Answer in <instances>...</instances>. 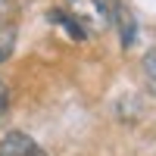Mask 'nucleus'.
<instances>
[{
    "label": "nucleus",
    "instance_id": "nucleus-1",
    "mask_svg": "<svg viewBox=\"0 0 156 156\" xmlns=\"http://www.w3.org/2000/svg\"><path fill=\"white\" fill-rule=\"evenodd\" d=\"M66 12L84 31H103L112 22L109 0H66Z\"/></svg>",
    "mask_w": 156,
    "mask_h": 156
},
{
    "label": "nucleus",
    "instance_id": "nucleus-2",
    "mask_svg": "<svg viewBox=\"0 0 156 156\" xmlns=\"http://www.w3.org/2000/svg\"><path fill=\"white\" fill-rule=\"evenodd\" d=\"M0 156H47V153L37 147L28 134L9 131V134L0 137Z\"/></svg>",
    "mask_w": 156,
    "mask_h": 156
},
{
    "label": "nucleus",
    "instance_id": "nucleus-3",
    "mask_svg": "<svg viewBox=\"0 0 156 156\" xmlns=\"http://www.w3.org/2000/svg\"><path fill=\"white\" fill-rule=\"evenodd\" d=\"M16 41H19V28L12 19H0V66L12 56L16 50Z\"/></svg>",
    "mask_w": 156,
    "mask_h": 156
},
{
    "label": "nucleus",
    "instance_id": "nucleus-4",
    "mask_svg": "<svg viewBox=\"0 0 156 156\" xmlns=\"http://www.w3.org/2000/svg\"><path fill=\"white\" fill-rule=\"evenodd\" d=\"M115 19H119V28H122V44L125 47H131V41H134V19L131 16H128V9L125 6H119V9H115Z\"/></svg>",
    "mask_w": 156,
    "mask_h": 156
},
{
    "label": "nucleus",
    "instance_id": "nucleus-5",
    "mask_svg": "<svg viewBox=\"0 0 156 156\" xmlns=\"http://www.w3.org/2000/svg\"><path fill=\"white\" fill-rule=\"evenodd\" d=\"M22 6H25V0H0V16H3V19H12Z\"/></svg>",
    "mask_w": 156,
    "mask_h": 156
},
{
    "label": "nucleus",
    "instance_id": "nucleus-6",
    "mask_svg": "<svg viewBox=\"0 0 156 156\" xmlns=\"http://www.w3.org/2000/svg\"><path fill=\"white\" fill-rule=\"evenodd\" d=\"M6 109H9V90H6L3 81H0V119L6 115Z\"/></svg>",
    "mask_w": 156,
    "mask_h": 156
},
{
    "label": "nucleus",
    "instance_id": "nucleus-7",
    "mask_svg": "<svg viewBox=\"0 0 156 156\" xmlns=\"http://www.w3.org/2000/svg\"><path fill=\"white\" fill-rule=\"evenodd\" d=\"M144 66H147V72L153 75V81H156V53H147V59H144Z\"/></svg>",
    "mask_w": 156,
    "mask_h": 156
}]
</instances>
